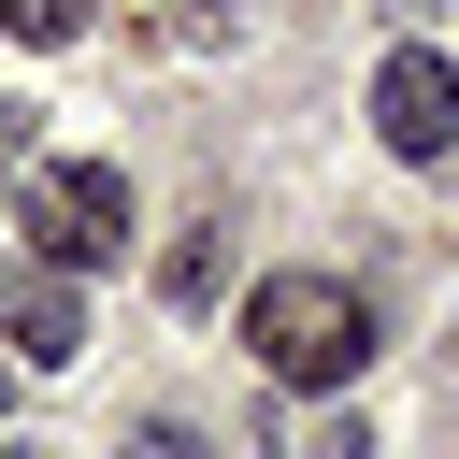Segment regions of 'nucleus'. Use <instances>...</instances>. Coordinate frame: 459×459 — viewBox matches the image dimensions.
I'll list each match as a JSON object with an SVG mask.
<instances>
[{"mask_svg": "<svg viewBox=\"0 0 459 459\" xmlns=\"http://www.w3.org/2000/svg\"><path fill=\"white\" fill-rule=\"evenodd\" d=\"M244 344H258V373H273V387H344V373L373 359V301H359L344 273H258Z\"/></svg>", "mask_w": 459, "mask_h": 459, "instance_id": "f257e3e1", "label": "nucleus"}, {"mask_svg": "<svg viewBox=\"0 0 459 459\" xmlns=\"http://www.w3.org/2000/svg\"><path fill=\"white\" fill-rule=\"evenodd\" d=\"M14 230H29V258H57V273H100V258L129 244V172H115V158H29V186H14Z\"/></svg>", "mask_w": 459, "mask_h": 459, "instance_id": "f03ea898", "label": "nucleus"}, {"mask_svg": "<svg viewBox=\"0 0 459 459\" xmlns=\"http://www.w3.org/2000/svg\"><path fill=\"white\" fill-rule=\"evenodd\" d=\"M0 344H14L29 373H72V359H86V287H72L57 258H29V244H0Z\"/></svg>", "mask_w": 459, "mask_h": 459, "instance_id": "7ed1b4c3", "label": "nucleus"}, {"mask_svg": "<svg viewBox=\"0 0 459 459\" xmlns=\"http://www.w3.org/2000/svg\"><path fill=\"white\" fill-rule=\"evenodd\" d=\"M373 129H387V158H445V143H459V57H445V43H387Z\"/></svg>", "mask_w": 459, "mask_h": 459, "instance_id": "20e7f679", "label": "nucleus"}, {"mask_svg": "<svg viewBox=\"0 0 459 459\" xmlns=\"http://www.w3.org/2000/svg\"><path fill=\"white\" fill-rule=\"evenodd\" d=\"M0 29H14V43H72V29H86V0H0Z\"/></svg>", "mask_w": 459, "mask_h": 459, "instance_id": "39448f33", "label": "nucleus"}, {"mask_svg": "<svg viewBox=\"0 0 459 459\" xmlns=\"http://www.w3.org/2000/svg\"><path fill=\"white\" fill-rule=\"evenodd\" d=\"M287 459H373V445H359V416H301V430H287Z\"/></svg>", "mask_w": 459, "mask_h": 459, "instance_id": "423d86ee", "label": "nucleus"}, {"mask_svg": "<svg viewBox=\"0 0 459 459\" xmlns=\"http://www.w3.org/2000/svg\"><path fill=\"white\" fill-rule=\"evenodd\" d=\"M0 172H29V115H0Z\"/></svg>", "mask_w": 459, "mask_h": 459, "instance_id": "0eeeda50", "label": "nucleus"}, {"mask_svg": "<svg viewBox=\"0 0 459 459\" xmlns=\"http://www.w3.org/2000/svg\"><path fill=\"white\" fill-rule=\"evenodd\" d=\"M0 402H14V373H0Z\"/></svg>", "mask_w": 459, "mask_h": 459, "instance_id": "6e6552de", "label": "nucleus"}]
</instances>
